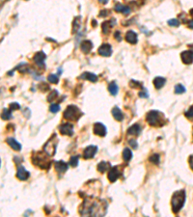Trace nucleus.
<instances>
[{
    "label": "nucleus",
    "instance_id": "1",
    "mask_svg": "<svg viewBox=\"0 0 193 217\" xmlns=\"http://www.w3.org/2000/svg\"><path fill=\"white\" fill-rule=\"evenodd\" d=\"M106 206L107 204L103 200H85L80 208V213L82 215L103 216L106 212Z\"/></svg>",
    "mask_w": 193,
    "mask_h": 217
},
{
    "label": "nucleus",
    "instance_id": "2",
    "mask_svg": "<svg viewBox=\"0 0 193 217\" xmlns=\"http://www.w3.org/2000/svg\"><path fill=\"white\" fill-rule=\"evenodd\" d=\"M186 202V191L185 190H180L174 193V195L172 196V210L174 213H178L181 208L184 206Z\"/></svg>",
    "mask_w": 193,
    "mask_h": 217
},
{
    "label": "nucleus",
    "instance_id": "3",
    "mask_svg": "<svg viewBox=\"0 0 193 217\" xmlns=\"http://www.w3.org/2000/svg\"><path fill=\"white\" fill-rule=\"evenodd\" d=\"M146 120L149 123V125H153V126L163 125L165 124L164 119H163V115L157 110L150 111L146 116Z\"/></svg>",
    "mask_w": 193,
    "mask_h": 217
},
{
    "label": "nucleus",
    "instance_id": "4",
    "mask_svg": "<svg viewBox=\"0 0 193 217\" xmlns=\"http://www.w3.org/2000/svg\"><path fill=\"white\" fill-rule=\"evenodd\" d=\"M81 117V112L75 105H69L64 111V118L69 121L76 122Z\"/></svg>",
    "mask_w": 193,
    "mask_h": 217
},
{
    "label": "nucleus",
    "instance_id": "5",
    "mask_svg": "<svg viewBox=\"0 0 193 217\" xmlns=\"http://www.w3.org/2000/svg\"><path fill=\"white\" fill-rule=\"evenodd\" d=\"M58 144V139L56 137V134H53L52 137L45 144L44 146V151L48 155H54L56 153V147Z\"/></svg>",
    "mask_w": 193,
    "mask_h": 217
},
{
    "label": "nucleus",
    "instance_id": "6",
    "mask_svg": "<svg viewBox=\"0 0 193 217\" xmlns=\"http://www.w3.org/2000/svg\"><path fill=\"white\" fill-rule=\"evenodd\" d=\"M32 159H33V163L37 166H39L40 168H42V169H48L49 167H50V161L46 159V157L43 156L42 154H40V153H37L35 155H33L32 157Z\"/></svg>",
    "mask_w": 193,
    "mask_h": 217
},
{
    "label": "nucleus",
    "instance_id": "7",
    "mask_svg": "<svg viewBox=\"0 0 193 217\" xmlns=\"http://www.w3.org/2000/svg\"><path fill=\"white\" fill-rule=\"evenodd\" d=\"M59 131L63 135L72 136L74 134V125L70 123L63 124V125H59Z\"/></svg>",
    "mask_w": 193,
    "mask_h": 217
},
{
    "label": "nucleus",
    "instance_id": "8",
    "mask_svg": "<svg viewBox=\"0 0 193 217\" xmlns=\"http://www.w3.org/2000/svg\"><path fill=\"white\" fill-rule=\"evenodd\" d=\"M98 152L97 146H88L86 149L83 151V157L85 159H91L95 156L96 153Z\"/></svg>",
    "mask_w": 193,
    "mask_h": 217
},
{
    "label": "nucleus",
    "instance_id": "9",
    "mask_svg": "<svg viewBox=\"0 0 193 217\" xmlns=\"http://www.w3.org/2000/svg\"><path fill=\"white\" fill-rule=\"evenodd\" d=\"M120 170L118 169V167L115 166V167H112V168H110V171L108 173V180L111 182H115L119 177H120Z\"/></svg>",
    "mask_w": 193,
    "mask_h": 217
},
{
    "label": "nucleus",
    "instance_id": "10",
    "mask_svg": "<svg viewBox=\"0 0 193 217\" xmlns=\"http://www.w3.org/2000/svg\"><path fill=\"white\" fill-rule=\"evenodd\" d=\"M94 132L100 137H104L106 135V127L101 123H96L94 125Z\"/></svg>",
    "mask_w": 193,
    "mask_h": 217
},
{
    "label": "nucleus",
    "instance_id": "11",
    "mask_svg": "<svg viewBox=\"0 0 193 217\" xmlns=\"http://www.w3.org/2000/svg\"><path fill=\"white\" fill-rule=\"evenodd\" d=\"M181 61L184 62L185 64H186V65L192 64L193 63V51L186 50L184 52H181Z\"/></svg>",
    "mask_w": 193,
    "mask_h": 217
},
{
    "label": "nucleus",
    "instance_id": "12",
    "mask_svg": "<svg viewBox=\"0 0 193 217\" xmlns=\"http://www.w3.org/2000/svg\"><path fill=\"white\" fill-rule=\"evenodd\" d=\"M30 174L27 170H25V168L23 166H19L17 168V177L20 181H26L28 180Z\"/></svg>",
    "mask_w": 193,
    "mask_h": 217
},
{
    "label": "nucleus",
    "instance_id": "13",
    "mask_svg": "<svg viewBox=\"0 0 193 217\" xmlns=\"http://www.w3.org/2000/svg\"><path fill=\"white\" fill-rule=\"evenodd\" d=\"M111 53H112V48H111V45L108 44H104L99 48V54H100L101 56L108 57L111 55Z\"/></svg>",
    "mask_w": 193,
    "mask_h": 217
},
{
    "label": "nucleus",
    "instance_id": "14",
    "mask_svg": "<svg viewBox=\"0 0 193 217\" xmlns=\"http://www.w3.org/2000/svg\"><path fill=\"white\" fill-rule=\"evenodd\" d=\"M46 54L43 51H40L35 54L34 56V61L39 67H44L45 66V60H46Z\"/></svg>",
    "mask_w": 193,
    "mask_h": 217
},
{
    "label": "nucleus",
    "instance_id": "15",
    "mask_svg": "<svg viewBox=\"0 0 193 217\" xmlns=\"http://www.w3.org/2000/svg\"><path fill=\"white\" fill-rule=\"evenodd\" d=\"M55 170L59 173V174H63L65 173L67 170H68V164L62 160H60V161H55Z\"/></svg>",
    "mask_w": 193,
    "mask_h": 217
},
{
    "label": "nucleus",
    "instance_id": "16",
    "mask_svg": "<svg viewBox=\"0 0 193 217\" xmlns=\"http://www.w3.org/2000/svg\"><path fill=\"white\" fill-rule=\"evenodd\" d=\"M80 48H81V51H82L83 53H85V54H87V53H89L91 50H92L93 44H92V42L88 41V40L83 41L80 45Z\"/></svg>",
    "mask_w": 193,
    "mask_h": 217
},
{
    "label": "nucleus",
    "instance_id": "17",
    "mask_svg": "<svg viewBox=\"0 0 193 217\" xmlns=\"http://www.w3.org/2000/svg\"><path fill=\"white\" fill-rule=\"evenodd\" d=\"M126 40L131 45H135L137 43V34L133 30L128 31V33L126 34Z\"/></svg>",
    "mask_w": 193,
    "mask_h": 217
},
{
    "label": "nucleus",
    "instance_id": "18",
    "mask_svg": "<svg viewBox=\"0 0 193 217\" xmlns=\"http://www.w3.org/2000/svg\"><path fill=\"white\" fill-rule=\"evenodd\" d=\"M6 143L10 146L12 147L13 149L17 152H19L20 150H22V145H20L16 139H14V138H7L6 139Z\"/></svg>",
    "mask_w": 193,
    "mask_h": 217
},
{
    "label": "nucleus",
    "instance_id": "19",
    "mask_svg": "<svg viewBox=\"0 0 193 217\" xmlns=\"http://www.w3.org/2000/svg\"><path fill=\"white\" fill-rule=\"evenodd\" d=\"M141 131H142V129H141V126H140L138 124L133 125H131V126L129 127V129L128 130V134H130V135H135V136L139 135V134L141 133Z\"/></svg>",
    "mask_w": 193,
    "mask_h": 217
},
{
    "label": "nucleus",
    "instance_id": "20",
    "mask_svg": "<svg viewBox=\"0 0 193 217\" xmlns=\"http://www.w3.org/2000/svg\"><path fill=\"white\" fill-rule=\"evenodd\" d=\"M114 10H115L117 13H122V14H124V15L130 14V9L128 7H127V6H124V5L120 4V3H118V4L115 5Z\"/></svg>",
    "mask_w": 193,
    "mask_h": 217
},
{
    "label": "nucleus",
    "instance_id": "21",
    "mask_svg": "<svg viewBox=\"0 0 193 217\" xmlns=\"http://www.w3.org/2000/svg\"><path fill=\"white\" fill-rule=\"evenodd\" d=\"M80 78H82V79H86V80H89L91 82H96L98 80V76L92 73H83L82 74L80 75Z\"/></svg>",
    "mask_w": 193,
    "mask_h": 217
},
{
    "label": "nucleus",
    "instance_id": "22",
    "mask_svg": "<svg viewBox=\"0 0 193 217\" xmlns=\"http://www.w3.org/2000/svg\"><path fill=\"white\" fill-rule=\"evenodd\" d=\"M165 82H166V79H165L164 77L157 76V77H156L155 79H154V82H153V83H154L156 89H161L162 87L164 86Z\"/></svg>",
    "mask_w": 193,
    "mask_h": 217
},
{
    "label": "nucleus",
    "instance_id": "23",
    "mask_svg": "<svg viewBox=\"0 0 193 217\" xmlns=\"http://www.w3.org/2000/svg\"><path fill=\"white\" fill-rule=\"evenodd\" d=\"M112 115L114 117V119L117 120V121H119V122L123 121V119H124L123 113H122V111L120 110V108H118L117 106L114 107L113 109H112Z\"/></svg>",
    "mask_w": 193,
    "mask_h": 217
},
{
    "label": "nucleus",
    "instance_id": "24",
    "mask_svg": "<svg viewBox=\"0 0 193 217\" xmlns=\"http://www.w3.org/2000/svg\"><path fill=\"white\" fill-rule=\"evenodd\" d=\"M111 167L110 163L109 162H106V161H101L98 164V170L99 172L100 173H104L105 171H107L109 168Z\"/></svg>",
    "mask_w": 193,
    "mask_h": 217
},
{
    "label": "nucleus",
    "instance_id": "25",
    "mask_svg": "<svg viewBox=\"0 0 193 217\" xmlns=\"http://www.w3.org/2000/svg\"><path fill=\"white\" fill-rule=\"evenodd\" d=\"M118 90H119V87L118 85L116 84V82H111L109 85H108V91L110 92L111 95H113V96H116L117 93H118Z\"/></svg>",
    "mask_w": 193,
    "mask_h": 217
},
{
    "label": "nucleus",
    "instance_id": "26",
    "mask_svg": "<svg viewBox=\"0 0 193 217\" xmlns=\"http://www.w3.org/2000/svg\"><path fill=\"white\" fill-rule=\"evenodd\" d=\"M131 158H133V152H131L128 148H126V149L123 151V159L127 162H128Z\"/></svg>",
    "mask_w": 193,
    "mask_h": 217
},
{
    "label": "nucleus",
    "instance_id": "27",
    "mask_svg": "<svg viewBox=\"0 0 193 217\" xmlns=\"http://www.w3.org/2000/svg\"><path fill=\"white\" fill-rule=\"evenodd\" d=\"M114 26V23H112V21H105L103 23V31L104 34H108L110 31V28Z\"/></svg>",
    "mask_w": 193,
    "mask_h": 217
},
{
    "label": "nucleus",
    "instance_id": "28",
    "mask_svg": "<svg viewBox=\"0 0 193 217\" xmlns=\"http://www.w3.org/2000/svg\"><path fill=\"white\" fill-rule=\"evenodd\" d=\"M12 118V112H11V109H8V108H4L3 110V113H2V119L7 121V120H10Z\"/></svg>",
    "mask_w": 193,
    "mask_h": 217
},
{
    "label": "nucleus",
    "instance_id": "29",
    "mask_svg": "<svg viewBox=\"0 0 193 217\" xmlns=\"http://www.w3.org/2000/svg\"><path fill=\"white\" fill-rule=\"evenodd\" d=\"M149 160H150L151 162H153L154 164H156V165H158V164H159V160H160L159 154H158V153L152 154V155L149 157Z\"/></svg>",
    "mask_w": 193,
    "mask_h": 217
},
{
    "label": "nucleus",
    "instance_id": "30",
    "mask_svg": "<svg viewBox=\"0 0 193 217\" xmlns=\"http://www.w3.org/2000/svg\"><path fill=\"white\" fill-rule=\"evenodd\" d=\"M80 27V17H75V21H74V23H73V32L75 33L78 31V29Z\"/></svg>",
    "mask_w": 193,
    "mask_h": 217
},
{
    "label": "nucleus",
    "instance_id": "31",
    "mask_svg": "<svg viewBox=\"0 0 193 217\" xmlns=\"http://www.w3.org/2000/svg\"><path fill=\"white\" fill-rule=\"evenodd\" d=\"M78 159H79V156L78 155H74L70 157V165L72 166V167H76L78 165Z\"/></svg>",
    "mask_w": 193,
    "mask_h": 217
},
{
    "label": "nucleus",
    "instance_id": "32",
    "mask_svg": "<svg viewBox=\"0 0 193 217\" xmlns=\"http://www.w3.org/2000/svg\"><path fill=\"white\" fill-rule=\"evenodd\" d=\"M186 92V88L184 87V85H181V84H177L175 86V93L176 94H182V93H185Z\"/></svg>",
    "mask_w": 193,
    "mask_h": 217
},
{
    "label": "nucleus",
    "instance_id": "33",
    "mask_svg": "<svg viewBox=\"0 0 193 217\" xmlns=\"http://www.w3.org/2000/svg\"><path fill=\"white\" fill-rule=\"evenodd\" d=\"M47 80H48L50 83L56 84V83H58V81H59V78H58V75H56V74H49L48 77H47Z\"/></svg>",
    "mask_w": 193,
    "mask_h": 217
},
{
    "label": "nucleus",
    "instance_id": "34",
    "mask_svg": "<svg viewBox=\"0 0 193 217\" xmlns=\"http://www.w3.org/2000/svg\"><path fill=\"white\" fill-rule=\"evenodd\" d=\"M168 24L170 26L178 27L180 25V21H178V19H176V18H172V19H169V21H168Z\"/></svg>",
    "mask_w": 193,
    "mask_h": 217
},
{
    "label": "nucleus",
    "instance_id": "35",
    "mask_svg": "<svg viewBox=\"0 0 193 217\" xmlns=\"http://www.w3.org/2000/svg\"><path fill=\"white\" fill-rule=\"evenodd\" d=\"M49 110L52 113H57L60 110V105L59 104H51L49 107Z\"/></svg>",
    "mask_w": 193,
    "mask_h": 217
},
{
    "label": "nucleus",
    "instance_id": "36",
    "mask_svg": "<svg viewBox=\"0 0 193 217\" xmlns=\"http://www.w3.org/2000/svg\"><path fill=\"white\" fill-rule=\"evenodd\" d=\"M57 96H58V92L54 90L52 93H50V95L47 97V101H53V100H54V98H56Z\"/></svg>",
    "mask_w": 193,
    "mask_h": 217
},
{
    "label": "nucleus",
    "instance_id": "37",
    "mask_svg": "<svg viewBox=\"0 0 193 217\" xmlns=\"http://www.w3.org/2000/svg\"><path fill=\"white\" fill-rule=\"evenodd\" d=\"M186 116L187 119H189V120L193 119V106L189 107V109L186 112Z\"/></svg>",
    "mask_w": 193,
    "mask_h": 217
},
{
    "label": "nucleus",
    "instance_id": "38",
    "mask_svg": "<svg viewBox=\"0 0 193 217\" xmlns=\"http://www.w3.org/2000/svg\"><path fill=\"white\" fill-rule=\"evenodd\" d=\"M129 85H130V87H133V88H140V87H142L141 83L138 82V81H135V80H131L129 82Z\"/></svg>",
    "mask_w": 193,
    "mask_h": 217
},
{
    "label": "nucleus",
    "instance_id": "39",
    "mask_svg": "<svg viewBox=\"0 0 193 217\" xmlns=\"http://www.w3.org/2000/svg\"><path fill=\"white\" fill-rule=\"evenodd\" d=\"M20 108V105L17 102H13L10 104V109L11 110H17V109H19Z\"/></svg>",
    "mask_w": 193,
    "mask_h": 217
},
{
    "label": "nucleus",
    "instance_id": "40",
    "mask_svg": "<svg viewBox=\"0 0 193 217\" xmlns=\"http://www.w3.org/2000/svg\"><path fill=\"white\" fill-rule=\"evenodd\" d=\"M139 97H143V98L148 97H149L148 91H147V90H145V89H143V91H141V92L139 93Z\"/></svg>",
    "mask_w": 193,
    "mask_h": 217
},
{
    "label": "nucleus",
    "instance_id": "41",
    "mask_svg": "<svg viewBox=\"0 0 193 217\" xmlns=\"http://www.w3.org/2000/svg\"><path fill=\"white\" fill-rule=\"evenodd\" d=\"M128 144L133 148V149H137V142L135 141V139H131L128 141Z\"/></svg>",
    "mask_w": 193,
    "mask_h": 217
},
{
    "label": "nucleus",
    "instance_id": "42",
    "mask_svg": "<svg viewBox=\"0 0 193 217\" xmlns=\"http://www.w3.org/2000/svg\"><path fill=\"white\" fill-rule=\"evenodd\" d=\"M109 14V11H107V10H103V11H100L99 13V17H106L108 16Z\"/></svg>",
    "mask_w": 193,
    "mask_h": 217
},
{
    "label": "nucleus",
    "instance_id": "43",
    "mask_svg": "<svg viewBox=\"0 0 193 217\" xmlns=\"http://www.w3.org/2000/svg\"><path fill=\"white\" fill-rule=\"evenodd\" d=\"M114 37H115V39H116L117 41H121V40H122V39H121V35H120V32H119V31H116V32H115Z\"/></svg>",
    "mask_w": 193,
    "mask_h": 217
},
{
    "label": "nucleus",
    "instance_id": "44",
    "mask_svg": "<svg viewBox=\"0 0 193 217\" xmlns=\"http://www.w3.org/2000/svg\"><path fill=\"white\" fill-rule=\"evenodd\" d=\"M189 165H190V168L193 170V154L189 156Z\"/></svg>",
    "mask_w": 193,
    "mask_h": 217
},
{
    "label": "nucleus",
    "instance_id": "45",
    "mask_svg": "<svg viewBox=\"0 0 193 217\" xmlns=\"http://www.w3.org/2000/svg\"><path fill=\"white\" fill-rule=\"evenodd\" d=\"M42 85H43V86H41V89H42V90H47V89H49L48 86H47L46 84L44 83V84H42Z\"/></svg>",
    "mask_w": 193,
    "mask_h": 217
},
{
    "label": "nucleus",
    "instance_id": "46",
    "mask_svg": "<svg viewBox=\"0 0 193 217\" xmlns=\"http://www.w3.org/2000/svg\"><path fill=\"white\" fill-rule=\"evenodd\" d=\"M188 27H189L190 29H193V18L191 19V21H188Z\"/></svg>",
    "mask_w": 193,
    "mask_h": 217
},
{
    "label": "nucleus",
    "instance_id": "47",
    "mask_svg": "<svg viewBox=\"0 0 193 217\" xmlns=\"http://www.w3.org/2000/svg\"><path fill=\"white\" fill-rule=\"evenodd\" d=\"M99 2L100 4H107L108 0H99Z\"/></svg>",
    "mask_w": 193,
    "mask_h": 217
},
{
    "label": "nucleus",
    "instance_id": "48",
    "mask_svg": "<svg viewBox=\"0 0 193 217\" xmlns=\"http://www.w3.org/2000/svg\"><path fill=\"white\" fill-rule=\"evenodd\" d=\"M189 14H190V15H191V17H193V9H191V10H190V12H189Z\"/></svg>",
    "mask_w": 193,
    "mask_h": 217
},
{
    "label": "nucleus",
    "instance_id": "49",
    "mask_svg": "<svg viewBox=\"0 0 193 217\" xmlns=\"http://www.w3.org/2000/svg\"><path fill=\"white\" fill-rule=\"evenodd\" d=\"M126 1H129V2H135L136 0H126Z\"/></svg>",
    "mask_w": 193,
    "mask_h": 217
},
{
    "label": "nucleus",
    "instance_id": "50",
    "mask_svg": "<svg viewBox=\"0 0 193 217\" xmlns=\"http://www.w3.org/2000/svg\"><path fill=\"white\" fill-rule=\"evenodd\" d=\"M93 26H94V27L96 26V21H93Z\"/></svg>",
    "mask_w": 193,
    "mask_h": 217
}]
</instances>
